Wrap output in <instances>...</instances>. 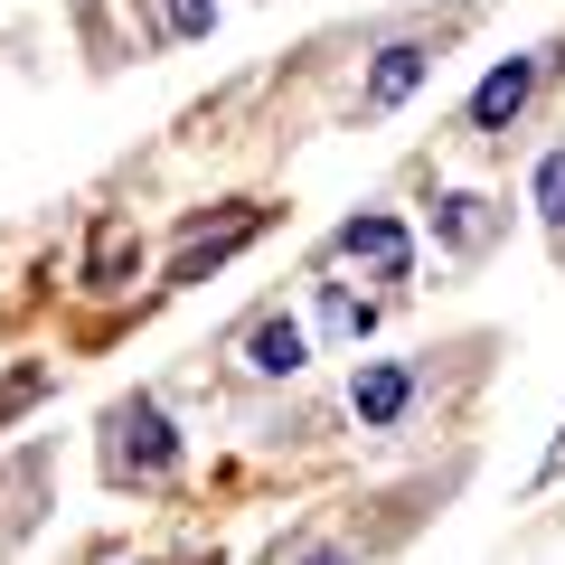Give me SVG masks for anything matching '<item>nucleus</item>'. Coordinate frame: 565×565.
I'll return each instance as SVG.
<instances>
[{
    "mask_svg": "<svg viewBox=\"0 0 565 565\" xmlns=\"http://www.w3.org/2000/svg\"><path fill=\"white\" fill-rule=\"evenodd\" d=\"M104 462H114V481H161L170 462H180V434H170V415L151 396L114 405L104 415Z\"/></svg>",
    "mask_w": 565,
    "mask_h": 565,
    "instance_id": "nucleus-1",
    "label": "nucleus"
},
{
    "mask_svg": "<svg viewBox=\"0 0 565 565\" xmlns=\"http://www.w3.org/2000/svg\"><path fill=\"white\" fill-rule=\"evenodd\" d=\"M527 95H537V57H500L471 85V132H509V122L527 114Z\"/></svg>",
    "mask_w": 565,
    "mask_h": 565,
    "instance_id": "nucleus-2",
    "label": "nucleus"
},
{
    "mask_svg": "<svg viewBox=\"0 0 565 565\" xmlns=\"http://www.w3.org/2000/svg\"><path fill=\"white\" fill-rule=\"evenodd\" d=\"M434 76V47L424 39H396V47H377V66H367V85H359V114H396L415 85Z\"/></svg>",
    "mask_w": 565,
    "mask_h": 565,
    "instance_id": "nucleus-3",
    "label": "nucleus"
},
{
    "mask_svg": "<svg viewBox=\"0 0 565 565\" xmlns=\"http://www.w3.org/2000/svg\"><path fill=\"white\" fill-rule=\"evenodd\" d=\"M405 405H415V367H405V359H367L359 377H349V415H359L367 434H386Z\"/></svg>",
    "mask_w": 565,
    "mask_h": 565,
    "instance_id": "nucleus-4",
    "label": "nucleus"
},
{
    "mask_svg": "<svg viewBox=\"0 0 565 565\" xmlns=\"http://www.w3.org/2000/svg\"><path fill=\"white\" fill-rule=\"evenodd\" d=\"M330 255L340 264H377L386 282H405V226L386 217V207H367V217H349L340 236H330Z\"/></svg>",
    "mask_w": 565,
    "mask_h": 565,
    "instance_id": "nucleus-5",
    "label": "nucleus"
},
{
    "mask_svg": "<svg viewBox=\"0 0 565 565\" xmlns=\"http://www.w3.org/2000/svg\"><path fill=\"white\" fill-rule=\"evenodd\" d=\"M302 359H311V340H302V321H255V340H245V367L255 377H302Z\"/></svg>",
    "mask_w": 565,
    "mask_h": 565,
    "instance_id": "nucleus-6",
    "label": "nucleus"
},
{
    "mask_svg": "<svg viewBox=\"0 0 565 565\" xmlns=\"http://www.w3.org/2000/svg\"><path fill=\"white\" fill-rule=\"evenodd\" d=\"M434 236H444L452 255H481V245L500 236V207H490V199H444V207H434Z\"/></svg>",
    "mask_w": 565,
    "mask_h": 565,
    "instance_id": "nucleus-7",
    "label": "nucleus"
},
{
    "mask_svg": "<svg viewBox=\"0 0 565 565\" xmlns=\"http://www.w3.org/2000/svg\"><path fill=\"white\" fill-rule=\"evenodd\" d=\"M245 236H255V207H245V217H226V226H217V236H199V245H189V255H180V282H199V274H217V264H226V255H236V245H245Z\"/></svg>",
    "mask_w": 565,
    "mask_h": 565,
    "instance_id": "nucleus-8",
    "label": "nucleus"
},
{
    "mask_svg": "<svg viewBox=\"0 0 565 565\" xmlns=\"http://www.w3.org/2000/svg\"><path fill=\"white\" fill-rule=\"evenodd\" d=\"M367 321H377V311H367L359 292H340V282L321 292V330H330V340H367Z\"/></svg>",
    "mask_w": 565,
    "mask_h": 565,
    "instance_id": "nucleus-9",
    "label": "nucleus"
},
{
    "mask_svg": "<svg viewBox=\"0 0 565 565\" xmlns=\"http://www.w3.org/2000/svg\"><path fill=\"white\" fill-rule=\"evenodd\" d=\"M527 199H537L546 226H565V151H546V161H537V189H527Z\"/></svg>",
    "mask_w": 565,
    "mask_h": 565,
    "instance_id": "nucleus-10",
    "label": "nucleus"
},
{
    "mask_svg": "<svg viewBox=\"0 0 565 565\" xmlns=\"http://www.w3.org/2000/svg\"><path fill=\"white\" fill-rule=\"evenodd\" d=\"M217 29V0H170V39H207Z\"/></svg>",
    "mask_w": 565,
    "mask_h": 565,
    "instance_id": "nucleus-11",
    "label": "nucleus"
},
{
    "mask_svg": "<svg viewBox=\"0 0 565 565\" xmlns=\"http://www.w3.org/2000/svg\"><path fill=\"white\" fill-rule=\"evenodd\" d=\"M556 471H565V434H556V452H546V462H537V481H556Z\"/></svg>",
    "mask_w": 565,
    "mask_h": 565,
    "instance_id": "nucleus-12",
    "label": "nucleus"
},
{
    "mask_svg": "<svg viewBox=\"0 0 565 565\" xmlns=\"http://www.w3.org/2000/svg\"><path fill=\"white\" fill-rule=\"evenodd\" d=\"M311 565H359V556H340V546H330V556H311Z\"/></svg>",
    "mask_w": 565,
    "mask_h": 565,
    "instance_id": "nucleus-13",
    "label": "nucleus"
}]
</instances>
